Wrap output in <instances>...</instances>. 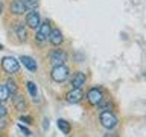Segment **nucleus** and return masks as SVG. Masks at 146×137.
Wrapping results in <instances>:
<instances>
[{
  "label": "nucleus",
  "instance_id": "1",
  "mask_svg": "<svg viewBox=\"0 0 146 137\" xmlns=\"http://www.w3.org/2000/svg\"><path fill=\"white\" fill-rule=\"evenodd\" d=\"M50 78L58 82V84H61L64 82L68 78V67L64 66V64H58V66H53L52 72H50Z\"/></svg>",
  "mask_w": 146,
  "mask_h": 137
},
{
  "label": "nucleus",
  "instance_id": "2",
  "mask_svg": "<svg viewBox=\"0 0 146 137\" xmlns=\"http://www.w3.org/2000/svg\"><path fill=\"white\" fill-rule=\"evenodd\" d=\"M99 120H100V125H102L104 128H107V130H113V128H116L117 123H119L117 116L111 111H102L100 113Z\"/></svg>",
  "mask_w": 146,
  "mask_h": 137
},
{
  "label": "nucleus",
  "instance_id": "3",
  "mask_svg": "<svg viewBox=\"0 0 146 137\" xmlns=\"http://www.w3.org/2000/svg\"><path fill=\"white\" fill-rule=\"evenodd\" d=\"M2 68L8 75H15L20 70V63L17 61L14 57H5L2 59Z\"/></svg>",
  "mask_w": 146,
  "mask_h": 137
},
{
  "label": "nucleus",
  "instance_id": "4",
  "mask_svg": "<svg viewBox=\"0 0 146 137\" xmlns=\"http://www.w3.org/2000/svg\"><path fill=\"white\" fill-rule=\"evenodd\" d=\"M52 31V25H50L49 20H46L43 23H40V26L36 27V35H35V41L38 43H43L49 38V34Z\"/></svg>",
  "mask_w": 146,
  "mask_h": 137
},
{
  "label": "nucleus",
  "instance_id": "5",
  "mask_svg": "<svg viewBox=\"0 0 146 137\" xmlns=\"http://www.w3.org/2000/svg\"><path fill=\"white\" fill-rule=\"evenodd\" d=\"M87 99H88V102L91 105H94V107L100 105L104 102V91H102V88H99V87L90 88L88 93H87Z\"/></svg>",
  "mask_w": 146,
  "mask_h": 137
},
{
  "label": "nucleus",
  "instance_id": "6",
  "mask_svg": "<svg viewBox=\"0 0 146 137\" xmlns=\"http://www.w3.org/2000/svg\"><path fill=\"white\" fill-rule=\"evenodd\" d=\"M41 23V17H40V12L36 9H31L27 11L26 14V26H29L31 29H36Z\"/></svg>",
  "mask_w": 146,
  "mask_h": 137
},
{
  "label": "nucleus",
  "instance_id": "7",
  "mask_svg": "<svg viewBox=\"0 0 146 137\" xmlns=\"http://www.w3.org/2000/svg\"><path fill=\"white\" fill-rule=\"evenodd\" d=\"M49 59L53 66H58V64H64L67 61V53L61 49H55L49 53Z\"/></svg>",
  "mask_w": 146,
  "mask_h": 137
},
{
  "label": "nucleus",
  "instance_id": "8",
  "mask_svg": "<svg viewBox=\"0 0 146 137\" xmlns=\"http://www.w3.org/2000/svg\"><path fill=\"white\" fill-rule=\"evenodd\" d=\"M9 12L12 15H23V14H26L27 11H26V6L23 3V0H12L9 3Z\"/></svg>",
  "mask_w": 146,
  "mask_h": 137
},
{
  "label": "nucleus",
  "instance_id": "9",
  "mask_svg": "<svg viewBox=\"0 0 146 137\" xmlns=\"http://www.w3.org/2000/svg\"><path fill=\"white\" fill-rule=\"evenodd\" d=\"M82 98H84V93H82L81 88H72L70 91L66 93V100L68 104H79Z\"/></svg>",
  "mask_w": 146,
  "mask_h": 137
},
{
  "label": "nucleus",
  "instance_id": "10",
  "mask_svg": "<svg viewBox=\"0 0 146 137\" xmlns=\"http://www.w3.org/2000/svg\"><path fill=\"white\" fill-rule=\"evenodd\" d=\"M85 82H87V76H85V73H82V72H76V73H73V76H72L70 85H72V88H81L82 85H85Z\"/></svg>",
  "mask_w": 146,
  "mask_h": 137
},
{
  "label": "nucleus",
  "instance_id": "11",
  "mask_svg": "<svg viewBox=\"0 0 146 137\" xmlns=\"http://www.w3.org/2000/svg\"><path fill=\"white\" fill-rule=\"evenodd\" d=\"M12 105H14V108H15L17 111H20V113H25L27 110V104H26L25 98L20 96V94H17V93L12 94Z\"/></svg>",
  "mask_w": 146,
  "mask_h": 137
},
{
  "label": "nucleus",
  "instance_id": "12",
  "mask_svg": "<svg viewBox=\"0 0 146 137\" xmlns=\"http://www.w3.org/2000/svg\"><path fill=\"white\" fill-rule=\"evenodd\" d=\"M47 40L50 41V44H52V46L62 44V41H64L62 32L59 31V29H52V31H50V34H49V38Z\"/></svg>",
  "mask_w": 146,
  "mask_h": 137
},
{
  "label": "nucleus",
  "instance_id": "13",
  "mask_svg": "<svg viewBox=\"0 0 146 137\" xmlns=\"http://www.w3.org/2000/svg\"><path fill=\"white\" fill-rule=\"evenodd\" d=\"M20 61H21L23 66H25L27 70H31V72H36V68H38V64H36V61H35L32 57L21 55V57H20Z\"/></svg>",
  "mask_w": 146,
  "mask_h": 137
},
{
  "label": "nucleus",
  "instance_id": "14",
  "mask_svg": "<svg viewBox=\"0 0 146 137\" xmlns=\"http://www.w3.org/2000/svg\"><path fill=\"white\" fill-rule=\"evenodd\" d=\"M15 34H17V37H18L20 41H26L27 40V31H26L25 23H17L15 25Z\"/></svg>",
  "mask_w": 146,
  "mask_h": 137
},
{
  "label": "nucleus",
  "instance_id": "15",
  "mask_svg": "<svg viewBox=\"0 0 146 137\" xmlns=\"http://www.w3.org/2000/svg\"><path fill=\"white\" fill-rule=\"evenodd\" d=\"M58 128L61 130L62 134H70V130H72L70 123H68L67 120H64V119H59L58 120Z\"/></svg>",
  "mask_w": 146,
  "mask_h": 137
},
{
  "label": "nucleus",
  "instance_id": "16",
  "mask_svg": "<svg viewBox=\"0 0 146 137\" xmlns=\"http://www.w3.org/2000/svg\"><path fill=\"white\" fill-rule=\"evenodd\" d=\"M5 87H6V90L9 91V94H14V93H17V82L14 81V79H8L6 81V84H5Z\"/></svg>",
  "mask_w": 146,
  "mask_h": 137
},
{
  "label": "nucleus",
  "instance_id": "17",
  "mask_svg": "<svg viewBox=\"0 0 146 137\" xmlns=\"http://www.w3.org/2000/svg\"><path fill=\"white\" fill-rule=\"evenodd\" d=\"M26 85H27V90H29V93H31L32 98H36V93H38V90H36V85H35L32 81H27Z\"/></svg>",
  "mask_w": 146,
  "mask_h": 137
},
{
  "label": "nucleus",
  "instance_id": "18",
  "mask_svg": "<svg viewBox=\"0 0 146 137\" xmlns=\"http://www.w3.org/2000/svg\"><path fill=\"white\" fill-rule=\"evenodd\" d=\"M9 98V91L6 90V87L0 84V102H5Z\"/></svg>",
  "mask_w": 146,
  "mask_h": 137
},
{
  "label": "nucleus",
  "instance_id": "19",
  "mask_svg": "<svg viewBox=\"0 0 146 137\" xmlns=\"http://www.w3.org/2000/svg\"><path fill=\"white\" fill-rule=\"evenodd\" d=\"M6 113H8V110H6V107L0 102V117H5L6 116Z\"/></svg>",
  "mask_w": 146,
  "mask_h": 137
},
{
  "label": "nucleus",
  "instance_id": "20",
  "mask_svg": "<svg viewBox=\"0 0 146 137\" xmlns=\"http://www.w3.org/2000/svg\"><path fill=\"white\" fill-rule=\"evenodd\" d=\"M20 119H21V122L27 123V125H31V123H32V117H29V116H21Z\"/></svg>",
  "mask_w": 146,
  "mask_h": 137
},
{
  "label": "nucleus",
  "instance_id": "21",
  "mask_svg": "<svg viewBox=\"0 0 146 137\" xmlns=\"http://www.w3.org/2000/svg\"><path fill=\"white\" fill-rule=\"evenodd\" d=\"M18 128H20V130H21V132H23V134H25V136H31V131L27 130V128H25L23 125H18Z\"/></svg>",
  "mask_w": 146,
  "mask_h": 137
},
{
  "label": "nucleus",
  "instance_id": "22",
  "mask_svg": "<svg viewBox=\"0 0 146 137\" xmlns=\"http://www.w3.org/2000/svg\"><path fill=\"white\" fill-rule=\"evenodd\" d=\"M5 126H6V120H5V117H0V130Z\"/></svg>",
  "mask_w": 146,
  "mask_h": 137
},
{
  "label": "nucleus",
  "instance_id": "23",
  "mask_svg": "<svg viewBox=\"0 0 146 137\" xmlns=\"http://www.w3.org/2000/svg\"><path fill=\"white\" fill-rule=\"evenodd\" d=\"M2 11H3V5H2V2H0V14H2Z\"/></svg>",
  "mask_w": 146,
  "mask_h": 137
},
{
  "label": "nucleus",
  "instance_id": "24",
  "mask_svg": "<svg viewBox=\"0 0 146 137\" xmlns=\"http://www.w3.org/2000/svg\"><path fill=\"white\" fill-rule=\"evenodd\" d=\"M0 50H3V46L2 44H0Z\"/></svg>",
  "mask_w": 146,
  "mask_h": 137
},
{
  "label": "nucleus",
  "instance_id": "25",
  "mask_svg": "<svg viewBox=\"0 0 146 137\" xmlns=\"http://www.w3.org/2000/svg\"><path fill=\"white\" fill-rule=\"evenodd\" d=\"M0 137H2V134H0Z\"/></svg>",
  "mask_w": 146,
  "mask_h": 137
}]
</instances>
